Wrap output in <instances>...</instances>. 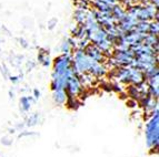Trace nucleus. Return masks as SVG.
<instances>
[{
    "label": "nucleus",
    "instance_id": "1",
    "mask_svg": "<svg viewBox=\"0 0 159 157\" xmlns=\"http://www.w3.org/2000/svg\"><path fill=\"white\" fill-rule=\"evenodd\" d=\"M145 136H146V144L148 148L157 149L159 144V115L158 110L151 113V117L146 123L145 128Z\"/></svg>",
    "mask_w": 159,
    "mask_h": 157
},
{
    "label": "nucleus",
    "instance_id": "2",
    "mask_svg": "<svg viewBox=\"0 0 159 157\" xmlns=\"http://www.w3.org/2000/svg\"><path fill=\"white\" fill-rule=\"evenodd\" d=\"M128 15L133 16L137 21H152L156 17H158L157 8L154 5H146V6H135L129 8L127 11Z\"/></svg>",
    "mask_w": 159,
    "mask_h": 157
},
{
    "label": "nucleus",
    "instance_id": "3",
    "mask_svg": "<svg viewBox=\"0 0 159 157\" xmlns=\"http://www.w3.org/2000/svg\"><path fill=\"white\" fill-rule=\"evenodd\" d=\"M93 62V61L88 58L84 50H76V52L72 55V69L77 74L88 72Z\"/></svg>",
    "mask_w": 159,
    "mask_h": 157
},
{
    "label": "nucleus",
    "instance_id": "4",
    "mask_svg": "<svg viewBox=\"0 0 159 157\" xmlns=\"http://www.w3.org/2000/svg\"><path fill=\"white\" fill-rule=\"evenodd\" d=\"M135 59V53L130 48L128 49H118L114 51L112 63L117 66H130Z\"/></svg>",
    "mask_w": 159,
    "mask_h": 157
},
{
    "label": "nucleus",
    "instance_id": "5",
    "mask_svg": "<svg viewBox=\"0 0 159 157\" xmlns=\"http://www.w3.org/2000/svg\"><path fill=\"white\" fill-rule=\"evenodd\" d=\"M67 95L68 97H76L82 92V83L80 81L79 74H72L70 78H68V81L66 83V89Z\"/></svg>",
    "mask_w": 159,
    "mask_h": 157
},
{
    "label": "nucleus",
    "instance_id": "6",
    "mask_svg": "<svg viewBox=\"0 0 159 157\" xmlns=\"http://www.w3.org/2000/svg\"><path fill=\"white\" fill-rule=\"evenodd\" d=\"M84 51H85L88 58L90 59L91 61H93V62L102 63L105 61V59H106V55L101 52L100 49L98 47H96L95 45H93V43H89Z\"/></svg>",
    "mask_w": 159,
    "mask_h": 157
},
{
    "label": "nucleus",
    "instance_id": "7",
    "mask_svg": "<svg viewBox=\"0 0 159 157\" xmlns=\"http://www.w3.org/2000/svg\"><path fill=\"white\" fill-rule=\"evenodd\" d=\"M136 23H137V20H136L133 16H130V15L127 13V15L118 22V28H119L124 33H127V32L135 30Z\"/></svg>",
    "mask_w": 159,
    "mask_h": 157
},
{
    "label": "nucleus",
    "instance_id": "8",
    "mask_svg": "<svg viewBox=\"0 0 159 157\" xmlns=\"http://www.w3.org/2000/svg\"><path fill=\"white\" fill-rule=\"evenodd\" d=\"M88 73H90L93 78H102L107 74V68L102 63L93 62L89 70H88Z\"/></svg>",
    "mask_w": 159,
    "mask_h": 157
},
{
    "label": "nucleus",
    "instance_id": "9",
    "mask_svg": "<svg viewBox=\"0 0 159 157\" xmlns=\"http://www.w3.org/2000/svg\"><path fill=\"white\" fill-rule=\"evenodd\" d=\"M147 81V87H148V93L154 97V99L158 100L159 96V80L158 76L151 78L146 80Z\"/></svg>",
    "mask_w": 159,
    "mask_h": 157
},
{
    "label": "nucleus",
    "instance_id": "10",
    "mask_svg": "<svg viewBox=\"0 0 159 157\" xmlns=\"http://www.w3.org/2000/svg\"><path fill=\"white\" fill-rule=\"evenodd\" d=\"M34 103V99L31 95H24L19 100V106L22 112H28L31 108L32 104Z\"/></svg>",
    "mask_w": 159,
    "mask_h": 157
},
{
    "label": "nucleus",
    "instance_id": "11",
    "mask_svg": "<svg viewBox=\"0 0 159 157\" xmlns=\"http://www.w3.org/2000/svg\"><path fill=\"white\" fill-rule=\"evenodd\" d=\"M67 99H68V95H67L65 90H57V91H53L52 100L57 105H64L65 103H66Z\"/></svg>",
    "mask_w": 159,
    "mask_h": 157
},
{
    "label": "nucleus",
    "instance_id": "12",
    "mask_svg": "<svg viewBox=\"0 0 159 157\" xmlns=\"http://www.w3.org/2000/svg\"><path fill=\"white\" fill-rule=\"evenodd\" d=\"M110 13H111L114 20L116 21V23H118V22L127 15V11L124 10V9H122L120 6H118V3H117V5H115L114 7H112V10Z\"/></svg>",
    "mask_w": 159,
    "mask_h": 157
},
{
    "label": "nucleus",
    "instance_id": "13",
    "mask_svg": "<svg viewBox=\"0 0 159 157\" xmlns=\"http://www.w3.org/2000/svg\"><path fill=\"white\" fill-rule=\"evenodd\" d=\"M38 61L43 66L47 68L51 64V59L49 57V52L45 49H40V52L38 53Z\"/></svg>",
    "mask_w": 159,
    "mask_h": 157
},
{
    "label": "nucleus",
    "instance_id": "14",
    "mask_svg": "<svg viewBox=\"0 0 159 157\" xmlns=\"http://www.w3.org/2000/svg\"><path fill=\"white\" fill-rule=\"evenodd\" d=\"M72 36L76 40H80V39H85L88 38L87 36V31H86L84 24H78L74 30H72Z\"/></svg>",
    "mask_w": 159,
    "mask_h": 157
},
{
    "label": "nucleus",
    "instance_id": "15",
    "mask_svg": "<svg viewBox=\"0 0 159 157\" xmlns=\"http://www.w3.org/2000/svg\"><path fill=\"white\" fill-rule=\"evenodd\" d=\"M87 12L86 10H81V9H76L74 16H75V20L78 24H84L87 18Z\"/></svg>",
    "mask_w": 159,
    "mask_h": 157
},
{
    "label": "nucleus",
    "instance_id": "16",
    "mask_svg": "<svg viewBox=\"0 0 159 157\" xmlns=\"http://www.w3.org/2000/svg\"><path fill=\"white\" fill-rule=\"evenodd\" d=\"M72 50H74V48L71 47V43H70L69 39L64 40L60 45V51L62 52V54H70Z\"/></svg>",
    "mask_w": 159,
    "mask_h": 157
},
{
    "label": "nucleus",
    "instance_id": "17",
    "mask_svg": "<svg viewBox=\"0 0 159 157\" xmlns=\"http://www.w3.org/2000/svg\"><path fill=\"white\" fill-rule=\"evenodd\" d=\"M26 126H34L39 123V114L38 113H34L32 115L28 116L26 120Z\"/></svg>",
    "mask_w": 159,
    "mask_h": 157
},
{
    "label": "nucleus",
    "instance_id": "18",
    "mask_svg": "<svg viewBox=\"0 0 159 157\" xmlns=\"http://www.w3.org/2000/svg\"><path fill=\"white\" fill-rule=\"evenodd\" d=\"M159 31L158 28V21H150L149 22V28H148V34H154V36H157Z\"/></svg>",
    "mask_w": 159,
    "mask_h": 157
},
{
    "label": "nucleus",
    "instance_id": "19",
    "mask_svg": "<svg viewBox=\"0 0 159 157\" xmlns=\"http://www.w3.org/2000/svg\"><path fill=\"white\" fill-rule=\"evenodd\" d=\"M76 6H77V9H81V10L88 11V8H89L90 3H89L88 0H78V2L76 3Z\"/></svg>",
    "mask_w": 159,
    "mask_h": 157
},
{
    "label": "nucleus",
    "instance_id": "20",
    "mask_svg": "<svg viewBox=\"0 0 159 157\" xmlns=\"http://www.w3.org/2000/svg\"><path fill=\"white\" fill-rule=\"evenodd\" d=\"M99 1L106 3V5H108V6H111V7H114L115 5H117V0H99Z\"/></svg>",
    "mask_w": 159,
    "mask_h": 157
},
{
    "label": "nucleus",
    "instance_id": "21",
    "mask_svg": "<svg viewBox=\"0 0 159 157\" xmlns=\"http://www.w3.org/2000/svg\"><path fill=\"white\" fill-rule=\"evenodd\" d=\"M40 95H41L40 91H38L37 89H34V92H32V95H31V96L34 97V100H37V99H39V97H40Z\"/></svg>",
    "mask_w": 159,
    "mask_h": 157
},
{
    "label": "nucleus",
    "instance_id": "22",
    "mask_svg": "<svg viewBox=\"0 0 159 157\" xmlns=\"http://www.w3.org/2000/svg\"><path fill=\"white\" fill-rule=\"evenodd\" d=\"M10 81L12 82V83H18V82L20 81V78H19L18 75H11L10 76Z\"/></svg>",
    "mask_w": 159,
    "mask_h": 157
},
{
    "label": "nucleus",
    "instance_id": "23",
    "mask_svg": "<svg viewBox=\"0 0 159 157\" xmlns=\"http://www.w3.org/2000/svg\"><path fill=\"white\" fill-rule=\"evenodd\" d=\"M151 5H154L156 8H158V0H152V3Z\"/></svg>",
    "mask_w": 159,
    "mask_h": 157
}]
</instances>
